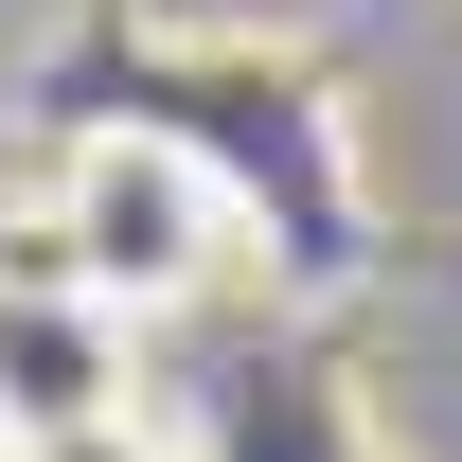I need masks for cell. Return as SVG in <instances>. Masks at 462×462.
Returning <instances> with one entry per match:
<instances>
[{
    "label": "cell",
    "mask_w": 462,
    "mask_h": 462,
    "mask_svg": "<svg viewBox=\"0 0 462 462\" xmlns=\"http://www.w3.org/2000/svg\"><path fill=\"white\" fill-rule=\"evenodd\" d=\"M54 285H89L107 320H161V302L214 285V249H231V196L214 161L178 143V125H71V161H54V214L18 231Z\"/></svg>",
    "instance_id": "1"
},
{
    "label": "cell",
    "mask_w": 462,
    "mask_h": 462,
    "mask_svg": "<svg viewBox=\"0 0 462 462\" xmlns=\"http://www.w3.org/2000/svg\"><path fill=\"white\" fill-rule=\"evenodd\" d=\"M125 409H143L125 392V320L0 231V445L36 462V445H71V427H125Z\"/></svg>",
    "instance_id": "2"
},
{
    "label": "cell",
    "mask_w": 462,
    "mask_h": 462,
    "mask_svg": "<svg viewBox=\"0 0 462 462\" xmlns=\"http://www.w3.org/2000/svg\"><path fill=\"white\" fill-rule=\"evenodd\" d=\"M36 462H178V427H143V409H125V427H71V445H36Z\"/></svg>",
    "instance_id": "3"
},
{
    "label": "cell",
    "mask_w": 462,
    "mask_h": 462,
    "mask_svg": "<svg viewBox=\"0 0 462 462\" xmlns=\"http://www.w3.org/2000/svg\"><path fill=\"white\" fill-rule=\"evenodd\" d=\"M0 462H18V445H0Z\"/></svg>",
    "instance_id": "4"
}]
</instances>
